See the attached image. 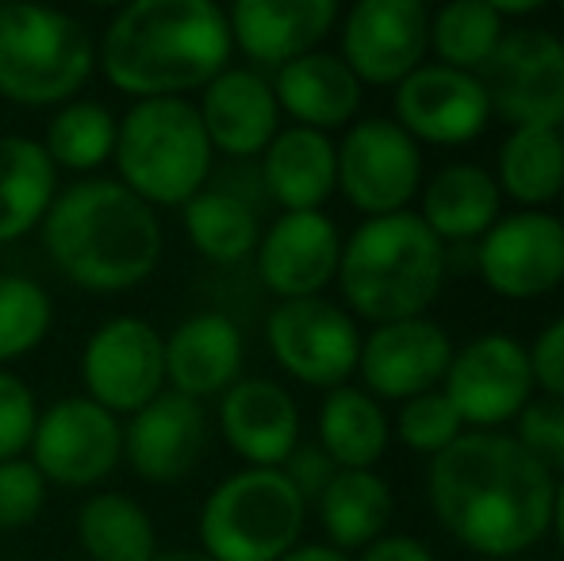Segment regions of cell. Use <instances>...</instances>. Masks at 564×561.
Listing matches in <instances>:
<instances>
[{"mask_svg":"<svg viewBox=\"0 0 564 561\" xmlns=\"http://www.w3.org/2000/svg\"><path fill=\"white\" fill-rule=\"evenodd\" d=\"M51 262L77 289L127 292L162 262V219L112 177H82L54 196L43 219Z\"/></svg>","mask_w":564,"mask_h":561,"instance_id":"3957f363","label":"cell"},{"mask_svg":"<svg viewBox=\"0 0 564 561\" xmlns=\"http://www.w3.org/2000/svg\"><path fill=\"white\" fill-rule=\"evenodd\" d=\"M54 323V300L35 278L0 273V366L31 354Z\"/></svg>","mask_w":564,"mask_h":561,"instance_id":"e575fe53","label":"cell"},{"mask_svg":"<svg viewBox=\"0 0 564 561\" xmlns=\"http://www.w3.org/2000/svg\"><path fill=\"white\" fill-rule=\"evenodd\" d=\"M446 242L415 212H395L365 219L349 239H341L335 281L346 312L380 327L431 312L446 289Z\"/></svg>","mask_w":564,"mask_h":561,"instance_id":"277c9868","label":"cell"},{"mask_svg":"<svg viewBox=\"0 0 564 561\" xmlns=\"http://www.w3.org/2000/svg\"><path fill=\"white\" fill-rule=\"evenodd\" d=\"M453 350L457 346H453L449 331L431 315L380 323L361 338L357 374H361L369 397L403 404V400L434 392L446 381Z\"/></svg>","mask_w":564,"mask_h":561,"instance_id":"2e32d148","label":"cell"},{"mask_svg":"<svg viewBox=\"0 0 564 561\" xmlns=\"http://www.w3.org/2000/svg\"><path fill=\"white\" fill-rule=\"evenodd\" d=\"M491 116L511 128H561L564 123V39L545 28H511L480 69Z\"/></svg>","mask_w":564,"mask_h":561,"instance_id":"9c48e42d","label":"cell"},{"mask_svg":"<svg viewBox=\"0 0 564 561\" xmlns=\"http://www.w3.org/2000/svg\"><path fill=\"white\" fill-rule=\"evenodd\" d=\"M392 442L384 404L357 385L330 389L319 408V446L338 470H372Z\"/></svg>","mask_w":564,"mask_h":561,"instance_id":"f546056e","label":"cell"},{"mask_svg":"<svg viewBox=\"0 0 564 561\" xmlns=\"http://www.w3.org/2000/svg\"><path fill=\"white\" fill-rule=\"evenodd\" d=\"M77 561H85V558H77Z\"/></svg>","mask_w":564,"mask_h":561,"instance_id":"c3c4849f","label":"cell"},{"mask_svg":"<svg viewBox=\"0 0 564 561\" xmlns=\"http://www.w3.org/2000/svg\"><path fill=\"white\" fill-rule=\"evenodd\" d=\"M561 15H564V4H561Z\"/></svg>","mask_w":564,"mask_h":561,"instance_id":"7dc6e473","label":"cell"},{"mask_svg":"<svg viewBox=\"0 0 564 561\" xmlns=\"http://www.w3.org/2000/svg\"><path fill=\"white\" fill-rule=\"evenodd\" d=\"M46 481L31 457L0 462V531H23L46 508Z\"/></svg>","mask_w":564,"mask_h":561,"instance_id":"8d00e7d4","label":"cell"},{"mask_svg":"<svg viewBox=\"0 0 564 561\" xmlns=\"http://www.w3.org/2000/svg\"><path fill=\"white\" fill-rule=\"evenodd\" d=\"M514 439L534 462H542L553 477H564V400L542 397L530 400L514 420Z\"/></svg>","mask_w":564,"mask_h":561,"instance_id":"74e56055","label":"cell"},{"mask_svg":"<svg viewBox=\"0 0 564 561\" xmlns=\"http://www.w3.org/2000/svg\"><path fill=\"white\" fill-rule=\"evenodd\" d=\"M119 120L97 100H69L46 123L43 150L51 154L54 170L93 173L116 154Z\"/></svg>","mask_w":564,"mask_h":561,"instance_id":"836d02e7","label":"cell"},{"mask_svg":"<svg viewBox=\"0 0 564 561\" xmlns=\"http://www.w3.org/2000/svg\"><path fill=\"white\" fill-rule=\"evenodd\" d=\"M307 524L304 496L281 470L230 473L200 508V554L212 561H281Z\"/></svg>","mask_w":564,"mask_h":561,"instance_id":"52a82bcc","label":"cell"},{"mask_svg":"<svg viewBox=\"0 0 564 561\" xmlns=\"http://www.w3.org/2000/svg\"><path fill=\"white\" fill-rule=\"evenodd\" d=\"M242 331L224 312L188 315L165 335V385L188 400L224 397L242 377Z\"/></svg>","mask_w":564,"mask_h":561,"instance_id":"603a6c76","label":"cell"},{"mask_svg":"<svg viewBox=\"0 0 564 561\" xmlns=\"http://www.w3.org/2000/svg\"><path fill=\"white\" fill-rule=\"evenodd\" d=\"M357 320L327 296L276 300L265 320V343L276 366L307 389H341L361 354Z\"/></svg>","mask_w":564,"mask_h":561,"instance_id":"ba28073f","label":"cell"},{"mask_svg":"<svg viewBox=\"0 0 564 561\" xmlns=\"http://www.w3.org/2000/svg\"><path fill=\"white\" fill-rule=\"evenodd\" d=\"M208 446V416L200 400L162 392L123 427V457L150 485H177L200 465Z\"/></svg>","mask_w":564,"mask_h":561,"instance_id":"d6986e66","label":"cell"},{"mask_svg":"<svg viewBox=\"0 0 564 561\" xmlns=\"http://www.w3.org/2000/svg\"><path fill=\"white\" fill-rule=\"evenodd\" d=\"M200 123L216 154L253 158L265 154V147L281 131V105L273 97L269 77L258 69L227 66L208 89H200Z\"/></svg>","mask_w":564,"mask_h":561,"instance_id":"7402d4cb","label":"cell"},{"mask_svg":"<svg viewBox=\"0 0 564 561\" xmlns=\"http://www.w3.org/2000/svg\"><path fill=\"white\" fill-rule=\"evenodd\" d=\"M503 35L507 23L499 20L496 4H484V0H460L431 12V51L438 54L442 66L460 74H480L499 51Z\"/></svg>","mask_w":564,"mask_h":561,"instance_id":"d6a6232c","label":"cell"},{"mask_svg":"<svg viewBox=\"0 0 564 561\" xmlns=\"http://www.w3.org/2000/svg\"><path fill=\"white\" fill-rule=\"evenodd\" d=\"M315 511H319L327 547L354 554L388 535V524L395 516V496L377 470H338L335 481L315 500Z\"/></svg>","mask_w":564,"mask_h":561,"instance_id":"4316f807","label":"cell"},{"mask_svg":"<svg viewBox=\"0 0 564 561\" xmlns=\"http://www.w3.org/2000/svg\"><path fill=\"white\" fill-rule=\"evenodd\" d=\"M258 278L276 300L323 296L338 278L341 235L327 212H284L261 235Z\"/></svg>","mask_w":564,"mask_h":561,"instance_id":"ac0fdd59","label":"cell"},{"mask_svg":"<svg viewBox=\"0 0 564 561\" xmlns=\"http://www.w3.org/2000/svg\"><path fill=\"white\" fill-rule=\"evenodd\" d=\"M530 369H534V385L553 400H564V315L545 323L542 335L527 346Z\"/></svg>","mask_w":564,"mask_h":561,"instance_id":"ab89813d","label":"cell"},{"mask_svg":"<svg viewBox=\"0 0 564 561\" xmlns=\"http://www.w3.org/2000/svg\"><path fill=\"white\" fill-rule=\"evenodd\" d=\"M557 477L503 431H465L431 457L426 496L438 527L480 558H514L545 539Z\"/></svg>","mask_w":564,"mask_h":561,"instance_id":"6da1fadb","label":"cell"},{"mask_svg":"<svg viewBox=\"0 0 564 561\" xmlns=\"http://www.w3.org/2000/svg\"><path fill=\"white\" fill-rule=\"evenodd\" d=\"M261 181L284 212H323L338 193V142L312 128H281L261 154Z\"/></svg>","mask_w":564,"mask_h":561,"instance_id":"d4e9b609","label":"cell"},{"mask_svg":"<svg viewBox=\"0 0 564 561\" xmlns=\"http://www.w3.org/2000/svg\"><path fill=\"white\" fill-rule=\"evenodd\" d=\"M273 97L284 116L296 120V128L330 131L349 128L361 112V82L349 74V66L330 51H312L304 58L276 69Z\"/></svg>","mask_w":564,"mask_h":561,"instance_id":"cb8c5ba5","label":"cell"},{"mask_svg":"<svg viewBox=\"0 0 564 561\" xmlns=\"http://www.w3.org/2000/svg\"><path fill=\"white\" fill-rule=\"evenodd\" d=\"M39 427V400L31 385L12 369H0V462H12L31 450Z\"/></svg>","mask_w":564,"mask_h":561,"instance_id":"f35d334b","label":"cell"},{"mask_svg":"<svg viewBox=\"0 0 564 561\" xmlns=\"http://www.w3.org/2000/svg\"><path fill=\"white\" fill-rule=\"evenodd\" d=\"M423 188V147L395 120H357L338 142V193L365 219L411 212Z\"/></svg>","mask_w":564,"mask_h":561,"instance_id":"8fae6325","label":"cell"},{"mask_svg":"<svg viewBox=\"0 0 564 561\" xmlns=\"http://www.w3.org/2000/svg\"><path fill=\"white\" fill-rule=\"evenodd\" d=\"M491 120L480 77L423 62L408 82L395 85V123L419 147H465L480 139Z\"/></svg>","mask_w":564,"mask_h":561,"instance_id":"e0dca14e","label":"cell"},{"mask_svg":"<svg viewBox=\"0 0 564 561\" xmlns=\"http://www.w3.org/2000/svg\"><path fill=\"white\" fill-rule=\"evenodd\" d=\"M97 69L93 31L43 4H0V97L23 108L69 105Z\"/></svg>","mask_w":564,"mask_h":561,"instance_id":"8992f818","label":"cell"},{"mask_svg":"<svg viewBox=\"0 0 564 561\" xmlns=\"http://www.w3.org/2000/svg\"><path fill=\"white\" fill-rule=\"evenodd\" d=\"M281 561H354V558L327 547V542H300V547H292Z\"/></svg>","mask_w":564,"mask_h":561,"instance_id":"7bdbcfd3","label":"cell"},{"mask_svg":"<svg viewBox=\"0 0 564 561\" xmlns=\"http://www.w3.org/2000/svg\"><path fill=\"white\" fill-rule=\"evenodd\" d=\"M476 270L503 300H538L564 284V219L553 212H507L476 247Z\"/></svg>","mask_w":564,"mask_h":561,"instance_id":"9a60e30c","label":"cell"},{"mask_svg":"<svg viewBox=\"0 0 564 561\" xmlns=\"http://www.w3.org/2000/svg\"><path fill=\"white\" fill-rule=\"evenodd\" d=\"M77 547L85 561H154L158 531L139 500L123 493H93L77 511Z\"/></svg>","mask_w":564,"mask_h":561,"instance_id":"4dcf8cb0","label":"cell"},{"mask_svg":"<svg viewBox=\"0 0 564 561\" xmlns=\"http://www.w3.org/2000/svg\"><path fill=\"white\" fill-rule=\"evenodd\" d=\"M442 392L460 416L465 431H496L522 416V408L534 400V369L530 350L507 331H488L453 350Z\"/></svg>","mask_w":564,"mask_h":561,"instance_id":"30bf717a","label":"cell"},{"mask_svg":"<svg viewBox=\"0 0 564 561\" xmlns=\"http://www.w3.org/2000/svg\"><path fill=\"white\" fill-rule=\"evenodd\" d=\"M227 12L212 0H134L108 20L97 62L134 100L208 89L230 62Z\"/></svg>","mask_w":564,"mask_h":561,"instance_id":"7a4b0ae2","label":"cell"},{"mask_svg":"<svg viewBox=\"0 0 564 561\" xmlns=\"http://www.w3.org/2000/svg\"><path fill=\"white\" fill-rule=\"evenodd\" d=\"M392 434L408 450H415V454L438 457L442 450L453 446V442L465 434V423H460V416L453 412L446 392L434 389L415 400H403L400 416H395V423H392Z\"/></svg>","mask_w":564,"mask_h":561,"instance_id":"d590c367","label":"cell"},{"mask_svg":"<svg viewBox=\"0 0 564 561\" xmlns=\"http://www.w3.org/2000/svg\"><path fill=\"white\" fill-rule=\"evenodd\" d=\"M123 462V423L89 397H66L39 412L31 465L46 485L93 488Z\"/></svg>","mask_w":564,"mask_h":561,"instance_id":"5bb4252c","label":"cell"},{"mask_svg":"<svg viewBox=\"0 0 564 561\" xmlns=\"http://www.w3.org/2000/svg\"><path fill=\"white\" fill-rule=\"evenodd\" d=\"M58 196V170L43 142L28 136L0 139V242H15L43 227Z\"/></svg>","mask_w":564,"mask_h":561,"instance_id":"83f0119b","label":"cell"},{"mask_svg":"<svg viewBox=\"0 0 564 561\" xmlns=\"http://www.w3.org/2000/svg\"><path fill=\"white\" fill-rule=\"evenodd\" d=\"M219 431L253 470H281L300 446V408L269 377H238L219 400Z\"/></svg>","mask_w":564,"mask_h":561,"instance_id":"44dd1931","label":"cell"},{"mask_svg":"<svg viewBox=\"0 0 564 561\" xmlns=\"http://www.w3.org/2000/svg\"><path fill=\"white\" fill-rule=\"evenodd\" d=\"M357 561H438V554L426 542L411 539V535H384L372 547H365Z\"/></svg>","mask_w":564,"mask_h":561,"instance_id":"b9f144b4","label":"cell"},{"mask_svg":"<svg viewBox=\"0 0 564 561\" xmlns=\"http://www.w3.org/2000/svg\"><path fill=\"white\" fill-rule=\"evenodd\" d=\"M154 561H212L208 554H200V550H158V558Z\"/></svg>","mask_w":564,"mask_h":561,"instance_id":"f6af8a7d","label":"cell"},{"mask_svg":"<svg viewBox=\"0 0 564 561\" xmlns=\"http://www.w3.org/2000/svg\"><path fill=\"white\" fill-rule=\"evenodd\" d=\"M496 177L503 201L522 212H550L564 193V142L557 128H511L499 142Z\"/></svg>","mask_w":564,"mask_h":561,"instance_id":"f1b7e54d","label":"cell"},{"mask_svg":"<svg viewBox=\"0 0 564 561\" xmlns=\"http://www.w3.org/2000/svg\"><path fill=\"white\" fill-rule=\"evenodd\" d=\"M281 473L292 481V488H296L300 496H304V504L312 508L315 500L323 496V488L335 481L338 465L330 462L327 454H323V446H296L289 454V462L281 465Z\"/></svg>","mask_w":564,"mask_h":561,"instance_id":"60d3db41","label":"cell"},{"mask_svg":"<svg viewBox=\"0 0 564 561\" xmlns=\"http://www.w3.org/2000/svg\"><path fill=\"white\" fill-rule=\"evenodd\" d=\"M550 531L557 535V547L564 554V477L557 481V493H553V516H550Z\"/></svg>","mask_w":564,"mask_h":561,"instance_id":"ee69618b","label":"cell"},{"mask_svg":"<svg viewBox=\"0 0 564 561\" xmlns=\"http://www.w3.org/2000/svg\"><path fill=\"white\" fill-rule=\"evenodd\" d=\"M557 131H561V142H564V123H561V128H557Z\"/></svg>","mask_w":564,"mask_h":561,"instance_id":"bcb514c9","label":"cell"},{"mask_svg":"<svg viewBox=\"0 0 564 561\" xmlns=\"http://www.w3.org/2000/svg\"><path fill=\"white\" fill-rule=\"evenodd\" d=\"M338 35V58L361 89H395L431 54V8L419 0H361L341 15Z\"/></svg>","mask_w":564,"mask_h":561,"instance_id":"4fadbf2b","label":"cell"},{"mask_svg":"<svg viewBox=\"0 0 564 561\" xmlns=\"http://www.w3.org/2000/svg\"><path fill=\"white\" fill-rule=\"evenodd\" d=\"M181 224H185V235L196 247V255L216 266L246 262L261 242V227L253 208L242 196L227 193V188H204V193H196L181 208Z\"/></svg>","mask_w":564,"mask_h":561,"instance_id":"1f68e13d","label":"cell"},{"mask_svg":"<svg viewBox=\"0 0 564 561\" xmlns=\"http://www.w3.org/2000/svg\"><path fill=\"white\" fill-rule=\"evenodd\" d=\"M415 216L442 242H473L484 239L488 227L503 216V193L491 170L476 162H449L431 181H423Z\"/></svg>","mask_w":564,"mask_h":561,"instance_id":"484cf974","label":"cell"},{"mask_svg":"<svg viewBox=\"0 0 564 561\" xmlns=\"http://www.w3.org/2000/svg\"><path fill=\"white\" fill-rule=\"evenodd\" d=\"M119 185L131 188L150 208H185L204 193L216 150L193 100L158 97L134 100L116 131Z\"/></svg>","mask_w":564,"mask_h":561,"instance_id":"5b68a950","label":"cell"},{"mask_svg":"<svg viewBox=\"0 0 564 561\" xmlns=\"http://www.w3.org/2000/svg\"><path fill=\"white\" fill-rule=\"evenodd\" d=\"M82 385L116 420L134 416L165 392V335L139 315L100 323L82 350Z\"/></svg>","mask_w":564,"mask_h":561,"instance_id":"7c38bea8","label":"cell"},{"mask_svg":"<svg viewBox=\"0 0 564 561\" xmlns=\"http://www.w3.org/2000/svg\"><path fill=\"white\" fill-rule=\"evenodd\" d=\"M335 0H238L227 12L230 43L253 66L281 69L319 51L338 23Z\"/></svg>","mask_w":564,"mask_h":561,"instance_id":"ffe728a7","label":"cell"}]
</instances>
